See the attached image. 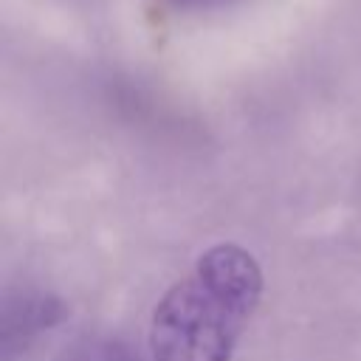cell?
<instances>
[{
    "label": "cell",
    "mask_w": 361,
    "mask_h": 361,
    "mask_svg": "<svg viewBox=\"0 0 361 361\" xmlns=\"http://www.w3.org/2000/svg\"><path fill=\"white\" fill-rule=\"evenodd\" d=\"M262 271L237 243L203 251L152 310V361H231L234 347L259 302Z\"/></svg>",
    "instance_id": "obj_1"
},
{
    "label": "cell",
    "mask_w": 361,
    "mask_h": 361,
    "mask_svg": "<svg viewBox=\"0 0 361 361\" xmlns=\"http://www.w3.org/2000/svg\"><path fill=\"white\" fill-rule=\"evenodd\" d=\"M68 361H141L124 341L110 336H93L73 347Z\"/></svg>",
    "instance_id": "obj_2"
},
{
    "label": "cell",
    "mask_w": 361,
    "mask_h": 361,
    "mask_svg": "<svg viewBox=\"0 0 361 361\" xmlns=\"http://www.w3.org/2000/svg\"><path fill=\"white\" fill-rule=\"evenodd\" d=\"M172 3L175 8H183V11H209V8H220L231 0H166Z\"/></svg>",
    "instance_id": "obj_3"
}]
</instances>
